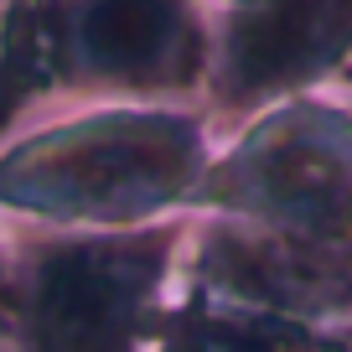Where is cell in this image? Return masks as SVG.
Segmentation results:
<instances>
[{
	"label": "cell",
	"mask_w": 352,
	"mask_h": 352,
	"mask_svg": "<svg viewBox=\"0 0 352 352\" xmlns=\"http://www.w3.org/2000/svg\"><path fill=\"white\" fill-rule=\"evenodd\" d=\"M337 88H347V94H352V67H347V73H342V83Z\"/></svg>",
	"instance_id": "cell-8"
},
{
	"label": "cell",
	"mask_w": 352,
	"mask_h": 352,
	"mask_svg": "<svg viewBox=\"0 0 352 352\" xmlns=\"http://www.w3.org/2000/svg\"><path fill=\"white\" fill-rule=\"evenodd\" d=\"M187 228L192 218L120 233L21 228L0 352H155L182 290Z\"/></svg>",
	"instance_id": "cell-4"
},
{
	"label": "cell",
	"mask_w": 352,
	"mask_h": 352,
	"mask_svg": "<svg viewBox=\"0 0 352 352\" xmlns=\"http://www.w3.org/2000/svg\"><path fill=\"white\" fill-rule=\"evenodd\" d=\"M212 155L218 120L202 104H78L0 140V218L57 233L187 223Z\"/></svg>",
	"instance_id": "cell-2"
},
{
	"label": "cell",
	"mask_w": 352,
	"mask_h": 352,
	"mask_svg": "<svg viewBox=\"0 0 352 352\" xmlns=\"http://www.w3.org/2000/svg\"><path fill=\"white\" fill-rule=\"evenodd\" d=\"M218 57L212 120H249L296 94L337 88L352 67V0H202Z\"/></svg>",
	"instance_id": "cell-5"
},
{
	"label": "cell",
	"mask_w": 352,
	"mask_h": 352,
	"mask_svg": "<svg viewBox=\"0 0 352 352\" xmlns=\"http://www.w3.org/2000/svg\"><path fill=\"white\" fill-rule=\"evenodd\" d=\"M6 296H11V239L0 233V316H6Z\"/></svg>",
	"instance_id": "cell-7"
},
{
	"label": "cell",
	"mask_w": 352,
	"mask_h": 352,
	"mask_svg": "<svg viewBox=\"0 0 352 352\" xmlns=\"http://www.w3.org/2000/svg\"><path fill=\"white\" fill-rule=\"evenodd\" d=\"M155 352H352V331L249 311L182 285L161 321Z\"/></svg>",
	"instance_id": "cell-6"
},
{
	"label": "cell",
	"mask_w": 352,
	"mask_h": 352,
	"mask_svg": "<svg viewBox=\"0 0 352 352\" xmlns=\"http://www.w3.org/2000/svg\"><path fill=\"white\" fill-rule=\"evenodd\" d=\"M202 0H0V140L42 104H202L212 83Z\"/></svg>",
	"instance_id": "cell-3"
},
{
	"label": "cell",
	"mask_w": 352,
	"mask_h": 352,
	"mask_svg": "<svg viewBox=\"0 0 352 352\" xmlns=\"http://www.w3.org/2000/svg\"><path fill=\"white\" fill-rule=\"evenodd\" d=\"M182 285L352 331V94L316 88L218 140Z\"/></svg>",
	"instance_id": "cell-1"
}]
</instances>
